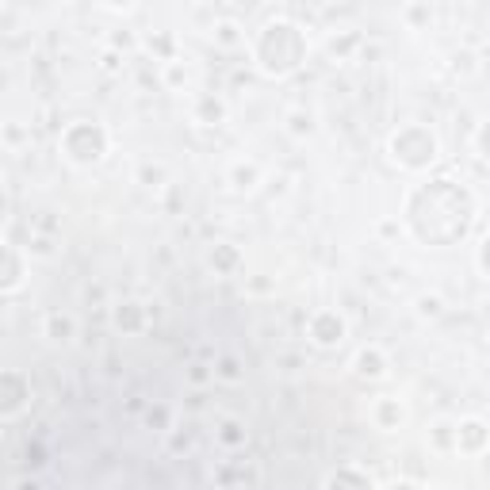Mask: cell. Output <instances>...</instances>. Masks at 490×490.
<instances>
[{
	"instance_id": "obj_1",
	"label": "cell",
	"mask_w": 490,
	"mask_h": 490,
	"mask_svg": "<svg viewBox=\"0 0 490 490\" xmlns=\"http://www.w3.org/2000/svg\"><path fill=\"white\" fill-rule=\"evenodd\" d=\"M399 219L418 245L448 249L467 242V234L475 230L479 200L456 176H429L406 192Z\"/></svg>"
},
{
	"instance_id": "obj_2",
	"label": "cell",
	"mask_w": 490,
	"mask_h": 490,
	"mask_svg": "<svg viewBox=\"0 0 490 490\" xmlns=\"http://www.w3.org/2000/svg\"><path fill=\"white\" fill-rule=\"evenodd\" d=\"M307 31L296 24V19H268V24L253 35L249 43V57H253V69L268 81H287L307 66Z\"/></svg>"
},
{
	"instance_id": "obj_3",
	"label": "cell",
	"mask_w": 490,
	"mask_h": 490,
	"mask_svg": "<svg viewBox=\"0 0 490 490\" xmlns=\"http://www.w3.org/2000/svg\"><path fill=\"white\" fill-rule=\"evenodd\" d=\"M387 158L402 172H429L441 162V139L429 123H402L387 134Z\"/></svg>"
},
{
	"instance_id": "obj_4",
	"label": "cell",
	"mask_w": 490,
	"mask_h": 490,
	"mask_svg": "<svg viewBox=\"0 0 490 490\" xmlns=\"http://www.w3.org/2000/svg\"><path fill=\"white\" fill-rule=\"evenodd\" d=\"M57 153L73 169H96L111 153V130L100 120H69L57 134Z\"/></svg>"
},
{
	"instance_id": "obj_5",
	"label": "cell",
	"mask_w": 490,
	"mask_h": 490,
	"mask_svg": "<svg viewBox=\"0 0 490 490\" xmlns=\"http://www.w3.org/2000/svg\"><path fill=\"white\" fill-rule=\"evenodd\" d=\"M307 341L315 349H341L349 341V318L338 307H318L315 315L307 318Z\"/></svg>"
},
{
	"instance_id": "obj_6",
	"label": "cell",
	"mask_w": 490,
	"mask_h": 490,
	"mask_svg": "<svg viewBox=\"0 0 490 490\" xmlns=\"http://www.w3.org/2000/svg\"><path fill=\"white\" fill-rule=\"evenodd\" d=\"M27 406H31V376L19 368H5L0 371V418L16 422Z\"/></svg>"
},
{
	"instance_id": "obj_7",
	"label": "cell",
	"mask_w": 490,
	"mask_h": 490,
	"mask_svg": "<svg viewBox=\"0 0 490 490\" xmlns=\"http://www.w3.org/2000/svg\"><path fill=\"white\" fill-rule=\"evenodd\" d=\"M27 276H31V249L16 245L12 238L5 242V268H0V296L12 299L19 291L27 287Z\"/></svg>"
},
{
	"instance_id": "obj_8",
	"label": "cell",
	"mask_w": 490,
	"mask_h": 490,
	"mask_svg": "<svg viewBox=\"0 0 490 490\" xmlns=\"http://www.w3.org/2000/svg\"><path fill=\"white\" fill-rule=\"evenodd\" d=\"M349 371H352V376H357L360 383H383V380L391 376V357H387V349L376 345V341L360 345L357 352H352Z\"/></svg>"
},
{
	"instance_id": "obj_9",
	"label": "cell",
	"mask_w": 490,
	"mask_h": 490,
	"mask_svg": "<svg viewBox=\"0 0 490 490\" xmlns=\"http://www.w3.org/2000/svg\"><path fill=\"white\" fill-rule=\"evenodd\" d=\"M368 422H371V429H380V433H399V429L406 425V402H402L399 395H380V399H371Z\"/></svg>"
},
{
	"instance_id": "obj_10",
	"label": "cell",
	"mask_w": 490,
	"mask_h": 490,
	"mask_svg": "<svg viewBox=\"0 0 490 490\" xmlns=\"http://www.w3.org/2000/svg\"><path fill=\"white\" fill-rule=\"evenodd\" d=\"M265 184V165L257 158H238V162H230L226 169V188L234 195H253Z\"/></svg>"
},
{
	"instance_id": "obj_11",
	"label": "cell",
	"mask_w": 490,
	"mask_h": 490,
	"mask_svg": "<svg viewBox=\"0 0 490 490\" xmlns=\"http://www.w3.org/2000/svg\"><path fill=\"white\" fill-rule=\"evenodd\" d=\"M490 448V425L483 418H460L456 422V453L460 456H483Z\"/></svg>"
},
{
	"instance_id": "obj_12",
	"label": "cell",
	"mask_w": 490,
	"mask_h": 490,
	"mask_svg": "<svg viewBox=\"0 0 490 490\" xmlns=\"http://www.w3.org/2000/svg\"><path fill=\"white\" fill-rule=\"evenodd\" d=\"M111 326L123 333V338H139V333L150 329V310L139 299H123L111 307Z\"/></svg>"
},
{
	"instance_id": "obj_13",
	"label": "cell",
	"mask_w": 490,
	"mask_h": 490,
	"mask_svg": "<svg viewBox=\"0 0 490 490\" xmlns=\"http://www.w3.org/2000/svg\"><path fill=\"white\" fill-rule=\"evenodd\" d=\"M230 120V104L219 92H200L192 96V123L195 127H223Z\"/></svg>"
},
{
	"instance_id": "obj_14",
	"label": "cell",
	"mask_w": 490,
	"mask_h": 490,
	"mask_svg": "<svg viewBox=\"0 0 490 490\" xmlns=\"http://www.w3.org/2000/svg\"><path fill=\"white\" fill-rule=\"evenodd\" d=\"M284 134H287V139H296V142L315 139V134H318V111L310 104H291L284 111Z\"/></svg>"
},
{
	"instance_id": "obj_15",
	"label": "cell",
	"mask_w": 490,
	"mask_h": 490,
	"mask_svg": "<svg viewBox=\"0 0 490 490\" xmlns=\"http://www.w3.org/2000/svg\"><path fill=\"white\" fill-rule=\"evenodd\" d=\"M207 265L214 268V276H238L245 268V253L234 245V242H214L207 253Z\"/></svg>"
},
{
	"instance_id": "obj_16",
	"label": "cell",
	"mask_w": 490,
	"mask_h": 490,
	"mask_svg": "<svg viewBox=\"0 0 490 490\" xmlns=\"http://www.w3.org/2000/svg\"><path fill=\"white\" fill-rule=\"evenodd\" d=\"M43 338L54 341V345H69L77 338V318L66 315V310H50L43 318Z\"/></svg>"
},
{
	"instance_id": "obj_17",
	"label": "cell",
	"mask_w": 490,
	"mask_h": 490,
	"mask_svg": "<svg viewBox=\"0 0 490 490\" xmlns=\"http://www.w3.org/2000/svg\"><path fill=\"white\" fill-rule=\"evenodd\" d=\"M211 43L219 47V50H242L245 47V27L238 24V19H214V27H211Z\"/></svg>"
},
{
	"instance_id": "obj_18",
	"label": "cell",
	"mask_w": 490,
	"mask_h": 490,
	"mask_svg": "<svg viewBox=\"0 0 490 490\" xmlns=\"http://www.w3.org/2000/svg\"><path fill=\"white\" fill-rule=\"evenodd\" d=\"M433 19H437V12H433V0H406L402 5V27L406 31H429L433 27Z\"/></svg>"
},
{
	"instance_id": "obj_19",
	"label": "cell",
	"mask_w": 490,
	"mask_h": 490,
	"mask_svg": "<svg viewBox=\"0 0 490 490\" xmlns=\"http://www.w3.org/2000/svg\"><path fill=\"white\" fill-rule=\"evenodd\" d=\"M364 47V35L360 31H338L326 38V54L333 57V62H352V54H357Z\"/></svg>"
},
{
	"instance_id": "obj_20",
	"label": "cell",
	"mask_w": 490,
	"mask_h": 490,
	"mask_svg": "<svg viewBox=\"0 0 490 490\" xmlns=\"http://www.w3.org/2000/svg\"><path fill=\"white\" fill-rule=\"evenodd\" d=\"M322 486H376V479H371L364 467H357V464H341L338 472H329V475H322Z\"/></svg>"
},
{
	"instance_id": "obj_21",
	"label": "cell",
	"mask_w": 490,
	"mask_h": 490,
	"mask_svg": "<svg viewBox=\"0 0 490 490\" xmlns=\"http://www.w3.org/2000/svg\"><path fill=\"white\" fill-rule=\"evenodd\" d=\"M134 181H139L142 188H150V192H162V188H169V165L165 162H139Z\"/></svg>"
},
{
	"instance_id": "obj_22",
	"label": "cell",
	"mask_w": 490,
	"mask_h": 490,
	"mask_svg": "<svg viewBox=\"0 0 490 490\" xmlns=\"http://www.w3.org/2000/svg\"><path fill=\"white\" fill-rule=\"evenodd\" d=\"M162 85H165L169 92H184V89L192 85V69H188L184 57H172V62H162Z\"/></svg>"
},
{
	"instance_id": "obj_23",
	"label": "cell",
	"mask_w": 490,
	"mask_h": 490,
	"mask_svg": "<svg viewBox=\"0 0 490 490\" xmlns=\"http://www.w3.org/2000/svg\"><path fill=\"white\" fill-rule=\"evenodd\" d=\"M425 444L433 453H456V422H433L425 433Z\"/></svg>"
},
{
	"instance_id": "obj_24",
	"label": "cell",
	"mask_w": 490,
	"mask_h": 490,
	"mask_svg": "<svg viewBox=\"0 0 490 490\" xmlns=\"http://www.w3.org/2000/svg\"><path fill=\"white\" fill-rule=\"evenodd\" d=\"M444 310H448V303H444L441 291H422V296L414 299V315H418L422 322H437V318H444Z\"/></svg>"
},
{
	"instance_id": "obj_25",
	"label": "cell",
	"mask_w": 490,
	"mask_h": 490,
	"mask_svg": "<svg viewBox=\"0 0 490 490\" xmlns=\"http://www.w3.org/2000/svg\"><path fill=\"white\" fill-rule=\"evenodd\" d=\"M214 380H219V383H230V387H238V383H245V364L234 357V352H223V357L214 360Z\"/></svg>"
},
{
	"instance_id": "obj_26",
	"label": "cell",
	"mask_w": 490,
	"mask_h": 490,
	"mask_svg": "<svg viewBox=\"0 0 490 490\" xmlns=\"http://www.w3.org/2000/svg\"><path fill=\"white\" fill-rule=\"evenodd\" d=\"M214 437H219V444H223V448H245V441H249L245 425H242L238 418H223V422H219V429H214Z\"/></svg>"
},
{
	"instance_id": "obj_27",
	"label": "cell",
	"mask_w": 490,
	"mask_h": 490,
	"mask_svg": "<svg viewBox=\"0 0 490 490\" xmlns=\"http://www.w3.org/2000/svg\"><path fill=\"white\" fill-rule=\"evenodd\" d=\"M108 47H111V50H120V54H127V57H130V54H134V50H139L142 43H139V35H134V31H111V35H108Z\"/></svg>"
},
{
	"instance_id": "obj_28",
	"label": "cell",
	"mask_w": 490,
	"mask_h": 490,
	"mask_svg": "<svg viewBox=\"0 0 490 490\" xmlns=\"http://www.w3.org/2000/svg\"><path fill=\"white\" fill-rule=\"evenodd\" d=\"M150 50H158L162 54V62H172V57H176V38L169 35V31H162V35H153L150 38V43H146Z\"/></svg>"
},
{
	"instance_id": "obj_29",
	"label": "cell",
	"mask_w": 490,
	"mask_h": 490,
	"mask_svg": "<svg viewBox=\"0 0 490 490\" xmlns=\"http://www.w3.org/2000/svg\"><path fill=\"white\" fill-rule=\"evenodd\" d=\"M472 146H475V153H479V162H486V165H490V120L475 127V134H472Z\"/></svg>"
},
{
	"instance_id": "obj_30",
	"label": "cell",
	"mask_w": 490,
	"mask_h": 490,
	"mask_svg": "<svg viewBox=\"0 0 490 490\" xmlns=\"http://www.w3.org/2000/svg\"><path fill=\"white\" fill-rule=\"evenodd\" d=\"M123 66H127V54L111 50V47L100 54V69H104V73H111V77H115V73H123Z\"/></svg>"
},
{
	"instance_id": "obj_31",
	"label": "cell",
	"mask_w": 490,
	"mask_h": 490,
	"mask_svg": "<svg viewBox=\"0 0 490 490\" xmlns=\"http://www.w3.org/2000/svg\"><path fill=\"white\" fill-rule=\"evenodd\" d=\"M146 425H153V429H158V433H169V406H150L146 410Z\"/></svg>"
},
{
	"instance_id": "obj_32",
	"label": "cell",
	"mask_w": 490,
	"mask_h": 490,
	"mask_svg": "<svg viewBox=\"0 0 490 490\" xmlns=\"http://www.w3.org/2000/svg\"><path fill=\"white\" fill-rule=\"evenodd\" d=\"M475 265H479V272H483V276L490 280V230L483 234V238H479V245H475Z\"/></svg>"
},
{
	"instance_id": "obj_33",
	"label": "cell",
	"mask_w": 490,
	"mask_h": 490,
	"mask_svg": "<svg viewBox=\"0 0 490 490\" xmlns=\"http://www.w3.org/2000/svg\"><path fill=\"white\" fill-rule=\"evenodd\" d=\"M453 69L464 73V77L475 73V69H479V66H475V54H472V50H456V54H453Z\"/></svg>"
},
{
	"instance_id": "obj_34",
	"label": "cell",
	"mask_w": 490,
	"mask_h": 490,
	"mask_svg": "<svg viewBox=\"0 0 490 490\" xmlns=\"http://www.w3.org/2000/svg\"><path fill=\"white\" fill-rule=\"evenodd\" d=\"M406 226H402V219H380L376 223V234H380V238L383 242H391V238H399V234H402Z\"/></svg>"
},
{
	"instance_id": "obj_35",
	"label": "cell",
	"mask_w": 490,
	"mask_h": 490,
	"mask_svg": "<svg viewBox=\"0 0 490 490\" xmlns=\"http://www.w3.org/2000/svg\"><path fill=\"white\" fill-rule=\"evenodd\" d=\"M188 376H192V383H211V380H214V368H207V364H192Z\"/></svg>"
},
{
	"instance_id": "obj_36",
	"label": "cell",
	"mask_w": 490,
	"mask_h": 490,
	"mask_svg": "<svg viewBox=\"0 0 490 490\" xmlns=\"http://www.w3.org/2000/svg\"><path fill=\"white\" fill-rule=\"evenodd\" d=\"M100 5H104L108 12H120V16H127L134 5H139V0H100Z\"/></svg>"
},
{
	"instance_id": "obj_37",
	"label": "cell",
	"mask_w": 490,
	"mask_h": 490,
	"mask_svg": "<svg viewBox=\"0 0 490 490\" xmlns=\"http://www.w3.org/2000/svg\"><path fill=\"white\" fill-rule=\"evenodd\" d=\"M172 448H176V453H188V448H192V437H188V433H172Z\"/></svg>"
},
{
	"instance_id": "obj_38",
	"label": "cell",
	"mask_w": 490,
	"mask_h": 490,
	"mask_svg": "<svg viewBox=\"0 0 490 490\" xmlns=\"http://www.w3.org/2000/svg\"><path fill=\"white\" fill-rule=\"evenodd\" d=\"M249 291L253 296H265V291H272V280H249Z\"/></svg>"
},
{
	"instance_id": "obj_39",
	"label": "cell",
	"mask_w": 490,
	"mask_h": 490,
	"mask_svg": "<svg viewBox=\"0 0 490 490\" xmlns=\"http://www.w3.org/2000/svg\"><path fill=\"white\" fill-rule=\"evenodd\" d=\"M257 5H268V0H257Z\"/></svg>"
}]
</instances>
